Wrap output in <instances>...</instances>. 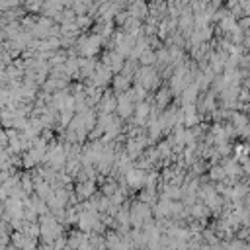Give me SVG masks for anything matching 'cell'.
<instances>
[{"mask_svg": "<svg viewBox=\"0 0 250 250\" xmlns=\"http://www.w3.org/2000/svg\"><path fill=\"white\" fill-rule=\"evenodd\" d=\"M160 197V191H156V188H143L139 191V201L146 203V205H152V203H158L156 199Z\"/></svg>", "mask_w": 250, "mask_h": 250, "instance_id": "16", "label": "cell"}, {"mask_svg": "<svg viewBox=\"0 0 250 250\" xmlns=\"http://www.w3.org/2000/svg\"><path fill=\"white\" fill-rule=\"evenodd\" d=\"M102 64H105L111 72H119V74H121V70H123V66H125V57H121L115 49H107V51L104 53Z\"/></svg>", "mask_w": 250, "mask_h": 250, "instance_id": "6", "label": "cell"}, {"mask_svg": "<svg viewBox=\"0 0 250 250\" xmlns=\"http://www.w3.org/2000/svg\"><path fill=\"white\" fill-rule=\"evenodd\" d=\"M135 102L131 100L129 94H119L117 96V117L119 119H129L131 115H135Z\"/></svg>", "mask_w": 250, "mask_h": 250, "instance_id": "8", "label": "cell"}, {"mask_svg": "<svg viewBox=\"0 0 250 250\" xmlns=\"http://www.w3.org/2000/svg\"><path fill=\"white\" fill-rule=\"evenodd\" d=\"M39 250H55V246H53V244H47V242H43V244L39 246Z\"/></svg>", "mask_w": 250, "mask_h": 250, "instance_id": "22", "label": "cell"}, {"mask_svg": "<svg viewBox=\"0 0 250 250\" xmlns=\"http://www.w3.org/2000/svg\"><path fill=\"white\" fill-rule=\"evenodd\" d=\"M94 191H96V182L94 180H84V182H76L74 186V193L78 199L82 201H88L94 197Z\"/></svg>", "mask_w": 250, "mask_h": 250, "instance_id": "9", "label": "cell"}, {"mask_svg": "<svg viewBox=\"0 0 250 250\" xmlns=\"http://www.w3.org/2000/svg\"><path fill=\"white\" fill-rule=\"evenodd\" d=\"M238 27H240L244 33H248V31H250V18H248V16L240 18V20H238Z\"/></svg>", "mask_w": 250, "mask_h": 250, "instance_id": "20", "label": "cell"}, {"mask_svg": "<svg viewBox=\"0 0 250 250\" xmlns=\"http://www.w3.org/2000/svg\"><path fill=\"white\" fill-rule=\"evenodd\" d=\"M96 107H98V113L102 115H111L113 111H117V96L113 94V90H105Z\"/></svg>", "mask_w": 250, "mask_h": 250, "instance_id": "7", "label": "cell"}, {"mask_svg": "<svg viewBox=\"0 0 250 250\" xmlns=\"http://www.w3.org/2000/svg\"><path fill=\"white\" fill-rule=\"evenodd\" d=\"M129 14L135 18V20H139V21H146V18L150 16V10H148V4H145V2H133V4H129Z\"/></svg>", "mask_w": 250, "mask_h": 250, "instance_id": "12", "label": "cell"}, {"mask_svg": "<svg viewBox=\"0 0 250 250\" xmlns=\"http://www.w3.org/2000/svg\"><path fill=\"white\" fill-rule=\"evenodd\" d=\"M39 227H41V240L47 244H53L57 238L62 236V227L59 223V219L53 213L41 215L39 217Z\"/></svg>", "mask_w": 250, "mask_h": 250, "instance_id": "1", "label": "cell"}, {"mask_svg": "<svg viewBox=\"0 0 250 250\" xmlns=\"http://www.w3.org/2000/svg\"><path fill=\"white\" fill-rule=\"evenodd\" d=\"M139 62H141V66H152V64H156V62H158V59H156V51H154V49L145 51V53L141 55Z\"/></svg>", "mask_w": 250, "mask_h": 250, "instance_id": "18", "label": "cell"}, {"mask_svg": "<svg viewBox=\"0 0 250 250\" xmlns=\"http://www.w3.org/2000/svg\"><path fill=\"white\" fill-rule=\"evenodd\" d=\"M240 8H242V16L250 18V2H240Z\"/></svg>", "mask_w": 250, "mask_h": 250, "instance_id": "21", "label": "cell"}, {"mask_svg": "<svg viewBox=\"0 0 250 250\" xmlns=\"http://www.w3.org/2000/svg\"><path fill=\"white\" fill-rule=\"evenodd\" d=\"M90 23H92V18H90V16H78V18H76V25H78V29H86Z\"/></svg>", "mask_w": 250, "mask_h": 250, "instance_id": "19", "label": "cell"}, {"mask_svg": "<svg viewBox=\"0 0 250 250\" xmlns=\"http://www.w3.org/2000/svg\"><path fill=\"white\" fill-rule=\"evenodd\" d=\"M111 90L119 96V94H127L131 90V78L123 76V74H115L111 80Z\"/></svg>", "mask_w": 250, "mask_h": 250, "instance_id": "14", "label": "cell"}, {"mask_svg": "<svg viewBox=\"0 0 250 250\" xmlns=\"http://www.w3.org/2000/svg\"><path fill=\"white\" fill-rule=\"evenodd\" d=\"M145 180H146V170H141V168L135 166V168L125 176V182H123V184H127L129 188L139 189V188H145Z\"/></svg>", "mask_w": 250, "mask_h": 250, "instance_id": "10", "label": "cell"}, {"mask_svg": "<svg viewBox=\"0 0 250 250\" xmlns=\"http://www.w3.org/2000/svg\"><path fill=\"white\" fill-rule=\"evenodd\" d=\"M182 197V188L174 186V184H164L160 188V199H168V201H176Z\"/></svg>", "mask_w": 250, "mask_h": 250, "instance_id": "15", "label": "cell"}, {"mask_svg": "<svg viewBox=\"0 0 250 250\" xmlns=\"http://www.w3.org/2000/svg\"><path fill=\"white\" fill-rule=\"evenodd\" d=\"M150 217H152V207L150 205H146L139 199L135 203H131V227L133 229H143V225L146 221H150Z\"/></svg>", "mask_w": 250, "mask_h": 250, "instance_id": "4", "label": "cell"}, {"mask_svg": "<svg viewBox=\"0 0 250 250\" xmlns=\"http://www.w3.org/2000/svg\"><path fill=\"white\" fill-rule=\"evenodd\" d=\"M211 209L203 203V201H197L193 207H189V219H195V221H201V223H207V219L211 217ZM188 219V221H189Z\"/></svg>", "mask_w": 250, "mask_h": 250, "instance_id": "11", "label": "cell"}, {"mask_svg": "<svg viewBox=\"0 0 250 250\" xmlns=\"http://www.w3.org/2000/svg\"><path fill=\"white\" fill-rule=\"evenodd\" d=\"M82 59V57H80ZM98 61L96 59H82L80 61V72L76 74V78H92L94 76V72H96V68H98Z\"/></svg>", "mask_w": 250, "mask_h": 250, "instance_id": "13", "label": "cell"}, {"mask_svg": "<svg viewBox=\"0 0 250 250\" xmlns=\"http://www.w3.org/2000/svg\"><path fill=\"white\" fill-rule=\"evenodd\" d=\"M104 39L96 33H90V35H82L78 41H76V53L78 57L82 59H94V55L100 51Z\"/></svg>", "mask_w": 250, "mask_h": 250, "instance_id": "2", "label": "cell"}, {"mask_svg": "<svg viewBox=\"0 0 250 250\" xmlns=\"http://www.w3.org/2000/svg\"><path fill=\"white\" fill-rule=\"evenodd\" d=\"M113 80V72L105 66V64H98V68H96V72H94V76L86 82V84H90V86H98V88H104L105 90V86L109 84Z\"/></svg>", "mask_w": 250, "mask_h": 250, "instance_id": "5", "label": "cell"}, {"mask_svg": "<svg viewBox=\"0 0 250 250\" xmlns=\"http://www.w3.org/2000/svg\"><path fill=\"white\" fill-rule=\"evenodd\" d=\"M135 84H141L145 90L152 92L160 84V72L154 66H141L137 76H135Z\"/></svg>", "mask_w": 250, "mask_h": 250, "instance_id": "3", "label": "cell"}, {"mask_svg": "<svg viewBox=\"0 0 250 250\" xmlns=\"http://www.w3.org/2000/svg\"><path fill=\"white\" fill-rule=\"evenodd\" d=\"M207 178H209L211 182H215V184L225 182V180H227V170H225V166H223V164H215V166H211Z\"/></svg>", "mask_w": 250, "mask_h": 250, "instance_id": "17", "label": "cell"}]
</instances>
